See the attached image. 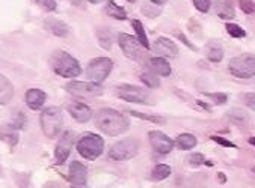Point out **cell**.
<instances>
[{"mask_svg": "<svg viewBox=\"0 0 255 188\" xmlns=\"http://www.w3.org/2000/svg\"><path fill=\"white\" fill-rule=\"evenodd\" d=\"M118 44L121 47L123 53L133 59V61H140V58L143 56V47L142 44L137 41V38L131 36V35H127V33H121L118 36Z\"/></svg>", "mask_w": 255, "mask_h": 188, "instance_id": "obj_9", "label": "cell"}, {"mask_svg": "<svg viewBox=\"0 0 255 188\" xmlns=\"http://www.w3.org/2000/svg\"><path fill=\"white\" fill-rule=\"evenodd\" d=\"M148 138H149L151 148L160 155L169 154L172 151V148H174L172 140L168 135H165L163 132H160V131H149Z\"/></svg>", "mask_w": 255, "mask_h": 188, "instance_id": "obj_12", "label": "cell"}, {"mask_svg": "<svg viewBox=\"0 0 255 188\" xmlns=\"http://www.w3.org/2000/svg\"><path fill=\"white\" fill-rule=\"evenodd\" d=\"M160 9L157 8V6H152V3L149 5V3H143L142 5V14L145 15V17H148V18H156V17H159L160 15Z\"/></svg>", "mask_w": 255, "mask_h": 188, "instance_id": "obj_30", "label": "cell"}, {"mask_svg": "<svg viewBox=\"0 0 255 188\" xmlns=\"http://www.w3.org/2000/svg\"><path fill=\"white\" fill-rule=\"evenodd\" d=\"M131 24H133V29H134V32H136V35H137V41L142 44L143 49H145V50L151 49V47H149V41H148V36H146V33H145V29H143L142 23H140L139 20H133Z\"/></svg>", "mask_w": 255, "mask_h": 188, "instance_id": "obj_24", "label": "cell"}, {"mask_svg": "<svg viewBox=\"0 0 255 188\" xmlns=\"http://www.w3.org/2000/svg\"><path fill=\"white\" fill-rule=\"evenodd\" d=\"M215 8L218 11V15L221 18H224V20H231L236 15L234 8H233V5L228 2V0H218V2L215 3Z\"/></svg>", "mask_w": 255, "mask_h": 188, "instance_id": "obj_21", "label": "cell"}, {"mask_svg": "<svg viewBox=\"0 0 255 188\" xmlns=\"http://www.w3.org/2000/svg\"><path fill=\"white\" fill-rule=\"evenodd\" d=\"M239 6L245 14H254L255 12V3L252 0H239Z\"/></svg>", "mask_w": 255, "mask_h": 188, "instance_id": "obj_33", "label": "cell"}, {"mask_svg": "<svg viewBox=\"0 0 255 188\" xmlns=\"http://www.w3.org/2000/svg\"><path fill=\"white\" fill-rule=\"evenodd\" d=\"M44 27L47 32H50L55 36H59V38H67L70 35V27L64 21L56 20V18H47L44 21Z\"/></svg>", "mask_w": 255, "mask_h": 188, "instance_id": "obj_17", "label": "cell"}, {"mask_svg": "<svg viewBox=\"0 0 255 188\" xmlns=\"http://www.w3.org/2000/svg\"><path fill=\"white\" fill-rule=\"evenodd\" d=\"M50 63H52L53 71L64 78H74L80 75L82 72V68L77 59H74L67 52H61V50L55 52L52 55V59H50Z\"/></svg>", "mask_w": 255, "mask_h": 188, "instance_id": "obj_2", "label": "cell"}, {"mask_svg": "<svg viewBox=\"0 0 255 188\" xmlns=\"http://www.w3.org/2000/svg\"><path fill=\"white\" fill-rule=\"evenodd\" d=\"M219 178H221V182H225V181H227V178H224L222 173H219Z\"/></svg>", "mask_w": 255, "mask_h": 188, "instance_id": "obj_42", "label": "cell"}, {"mask_svg": "<svg viewBox=\"0 0 255 188\" xmlns=\"http://www.w3.org/2000/svg\"><path fill=\"white\" fill-rule=\"evenodd\" d=\"M39 124L41 129L45 137L48 138H55L59 135L64 126V113L61 107H48L45 109L41 116H39Z\"/></svg>", "mask_w": 255, "mask_h": 188, "instance_id": "obj_3", "label": "cell"}, {"mask_svg": "<svg viewBox=\"0 0 255 188\" xmlns=\"http://www.w3.org/2000/svg\"><path fill=\"white\" fill-rule=\"evenodd\" d=\"M0 140L11 146H15L18 143V128L15 125H2L0 126Z\"/></svg>", "mask_w": 255, "mask_h": 188, "instance_id": "obj_20", "label": "cell"}, {"mask_svg": "<svg viewBox=\"0 0 255 188\" xmlns=\"http://www.w3.org/2000/svg\"><path fill=\"white\" fill-rule=\"evenodd\" d=\"M206 97H209L215 104L218 106H222L228 101V95L227 93H221V92H215V93H204Z\"/></svg>", "mask_w": 255, "mask_h": 188, "instance_id": "obj_31", "label": "cell"}, {"mask_svg": "<svg viewBox=\"0 0 255 188\" xmlns=\"http://www.w3.org/2000/svg\"><path fill=\"white\" fill-rule=\"evenodd\" d=\"M178 38H180V39H181V41H183L184 44H187V45L190 47L192 50H196V47H193V44H190V42H189V41H187V39L184 38V35H183V33H178Z\"/></svg>", "mask_w": 255, "mask_h": 188, "instance_id": "obj_39", "label": "cell"}, {"mask_svg": "<svg viewBox=\"0 0 255 188\" xmlns=\"http://www.w3.org/2000/svg\"><path fill=\"white\" fill-rule=\"evenodd\" d=\"M95 125L105 134L115 137L126 132L130 126V121L117 110L112 109H101L95 115Z\"/></svg>", "mask_w": 255, "mask_h": 188, "instance_id": "obj_1", "label": "cell"}, {"mask_svg": "<svg viewBox=\"0 0 255 188\" xmlns=\"http://www.w3.org/2000/svg\"><path fill=\"white\" fill-rule=\"evenodd\" d=\"M106 12H108V15H111L112 18H117V20H126L127 18V12L124 11V8L117 5L114 0H109L108 2Z\"/></svg>", "mask_w": 255, "mask_h": 188, "instance_id": "obj_23", "label": "cell"}, {"mask_svg": "<svg viewBox=\"0 0 255 188\" xmlns=\"http://www.w3.org/2000/svg\"><path fill=\"white\" fill-rule=\"evenodd\" d=\"M131 116H136L139 119H145V121H149V122H154V124H159V125H163L166 124V119H163L162 116H156V115H146V113H139V112H134L131 110L130 112Z\"/></svg>", "mask_w": 255, "mask_h": 188, "instance_id": "obj_28", "label": "cell"}, {"mask_svg": "<svg viewBox=\"0 0 255 188\" xmlns=\"http://www.w3.org/2000/svg\"><path fill=\"white\" fill-rule=\"evenodd\" d=\"M114 68V62L109 59V58H97L94 61H91L88 63V68H86V77L92 81V83H103L111 71Z\"/></svg>", "mask_w": 255, "mask_h": 188, "instance_id": "obj_6", "label": "cell"}, {"mask_svg": "<svg viewBox=\"0 0 255 188\" xmlns=\"http://www.w3.org/2000/svg\"><path fill=\"white\" fill-rule=\"evenodd\" d=\"M24 100H26V104H27L32 110H38V109H41V107L44 106L47 97H45V93H44L42 90H39V89H29V90L26 92Z\"/></svg>", "mask_w": 255, "mask_h": 188, "instance_id": "obj_18", "label": "cell"}, {"mask_svg": "<svg viewBox=\"0 0 255 188\" xmlns=\"http://www.w3.org/2000/svg\"><path fill=\"white\" fill-rule=\"evenodd\" d=\"M137 151H139V142L136 138L130 137V138H124L121 142L115 143L109 149V157L115 161H127L136 157Z\"/></svg>", "mask_w": 255, "mask_h": 188, "instance_id": "obj_7", "label": "cell"}, {"mask_svg": "<svg viewBox=\"0 0 255 188\" xmlns=\"http://www.w3.org/2000/svg\"><path fill=\"white\" fill-rule=\"evenodd\" d=\"M36 2L45 11H55L56 9V2H55V0H36Z\"/></svg>", "mask_w": 255, "mask_h": 188, "instance_id": "obj_35", "label": "cell"}, {"mask_svg": "<svg viewBox=\"0 0 255 188\" xmlns=\"http://www.w3.org/2000/svg\"><path fill=\"white\" fill-rule=\"evenodd\" d=\"M175 143H177V146H178L180 149H183V151H190V149H193V148L196 146L198 140H196L195 135H192V134H189V132H184V134H180V135L177 137Z\"/></svg>", "mask_w": 255, "mask_h": 188, "instance_id": "obj_22", "label": "cell"}, {"mask_svg": "<svg viewBox=\"0 0 255 188\" xmlns=\"http://www.w3.org/2000/svg\"><path fill=\"white\" fill-rule=\"evenodd\" d=\"M230 72L237 78H251L255 75V55L243 53L236 56L228 63Z\"/></svg>", "mask_w": 255, "mask_h": 188, "instance_id": "obj_5", "label": "cell"}, {"mask_svg": "<svg viewBox=\"0 0 255 188\" xmlns=\"http://www.w3.org/2000/svg\"><path fill=\"white\" fill-rule=\"evenodd\" d=\"M89 3H92V5H98V3H101V2H105V0H88Z\"/></svg>", "mask_w": 255, "mask_h": 188, "instance_id": "obj_41", "label": "cell"}, {"mask_svg": "<svg viewBox=\"0 0 255 188\" xmlns=\"http://www.w3.org/2000/svg\"><path fill=\"white\" fill-rule=\"evenodd\" d=\"M146 68L156 75H162V77L171 75V65L163 58H149L146 61Z\"/></svg>", "mask_w": 255, "mask_h": 188, "instance_id": "obj_16", "label": "cell"}, {"mask_svg": "<svg viewBox=\"0 0 255 188\" xmlns=\"http://www.w3.org/2000/svg\"><path fill=\"white\" fill-rule=\"evenodd\" d=\"M86 179H88V169L79 161H73L70 164L68 172V181L71 188H86Z\"/></svg>", "mask_w": 255, "mask_h": 188, "instance_id": "obj_13", "label": "cell"}, {"mask_svg": "<svg viewBox=\"0 0 255 188\" xmlns=\"http://www.w3.org/2000/svg\"><path fill=\"white\" fill-rule=\"evenodd\" d=\"M243 103L248 109L255 112V93H245L243 95Z\"/></svg>", "mask_w": 255, "mask_h": 188, "instance_id": "obj_36", "label": "cell"}, {"mask_svg": "<svg viewBox=\"0 0 255 188\" xmlns=\"http://www.w3.org/2000/svg\"><path fill=\"white\" fill-rule=\"evenodd\" d=\"M97 36H98L100 45L103 47V49H106V50H111L112 42H114L112 32H111L109 29H100V30L97 32Z\"/></svg>", "mask_w": 255, "mask_h": 188, "instance_id": "obj_25", "label": "cell"}, {"mask_svg": "<svg viewBox=\"0 0 255 188\" xmlns=\"http://www.w3.org/2000/svg\"><path fill=\"white\" fill-rule=\"evenodd\" d=\"M65 89L74 97H98L103 93V87L98 83H88V81H71L65 86Z\"/></svg>", "mask_w": 255, "mask_h": 188, "instance_id": "obj_10", "label": "cell"}, {"mask_svg": "<svg viewBox=\"0 0 255 188\" xmlns=\"http://www.w3.org/2000/svg\"><path fill=\"white\" fill-rule=\"evenodd\" d=\"M140 81L145 83L148 87H159L160 86V81L157 78V75L154 72H151V71H145L143 74H140Z\"/></svg>", "mask_w": 255, "mask_h": 188, "instance_id": "obj_27", "label": "cell"}, {"mask_svg": "<svg viewBox=\"0 0 255 188\" xmlns=\"http://www.w3.org/2000/svg\"><path fill=\"white\" fill-rule=\"evenodd\" d=\"M73 143H74V132L73 131H65L59 140V143L56 145V149H55V163L58 166L64 164L73 149Z\"/></svg>", "mask_w": 255, "mask_h": 188, "instance_id": "obj_11", "label": "cell"}, {"mask_svg": "<svg viewBox=\"0 0 255 188\" xmlns=\"http://www.w3.org/2000/svg\"><path fill=\"white\" fill-rule=\"evenodd\" d=\"M225 27H227L228 35L233 36V38H245V36H246V32H245L240 26H237V24H234V23H227Z\"/></svg>", "mask_w": 255, "mask_h": 188, "instance_id": "obj_29", "label": "cell"}, {"mask_svg": "<svg viewBox=\"0 0 255 188\" xmlns=\"http://www.w3.org/2000/svg\"><path fill=\"white\" fill-rule=\"evenodd\" d=\"M151 3H154V5H165L168 0H149Z\"/></svg>", "mask_w": 255, "mask_h": 188, "instance_id": "obj_40", "label": "cell"}, {"mask_svg": "<svg viewBox=\"0 0 255 188\" xmlns=\"http://www.w3.org/2000/svg\"><path fill=\"white\" fill-rule=\"evenodd\" d=\"M193 5L198 11L206 14V12H209V9L212 6V0H193Z\"/></svg>", "mask_w": 255, "mask_h": 188, "instance_id": "obj_34", "label": "cell"}, {"mask_svg": "<svg viewBox=\"0 0 255 188\" xmlns=\"http://www.w3.org/2000/svg\"><path fill=\"white\" fill-rule=\"evenodd\" d=\"M189 163L193 166H201L202 163H206V157H204L202 154H193V155H190Z\"/></svg>", "mask_w": 255, "mask_h": 188, "instance_id": "obj_38", "label": "cell"}, {"mask_svg": "<svg viewBox=\"0 0 255 188\" xmlns=\"http://www.w3.org/2000/svg\"><path fill=\"white\" fill-rule=\"evenodd\" d=\"M127 2H130V3H134V2H136V0H127Z\"/></svg>", "mask_w": 255, "mask_h": 188, "instance_id": "obj_44", "label": "cell"}, {"mask_svg": "<svg viewBox=\"0 0 255 188\" xmlns=\"http://www.w3.org/2000/svg\"><path fill=\"white\" fill-rule=\"evenodd\" d=\"M103 151H105V142L97 134H85L77 142V152L89 161L97 160L103 154Z\"/></svg>", "mask_w": 255, "mask_h": 188, "instance_id": "obj_4", "label": "cell"}, {"mask_svg": "<svg viewBox=\"0 0 255 188\" xmlns=\"http://www.w3.org/2000/svg\"><path fill=\"white\" fill-rule=\"evenodd\" d=\"M12 97H14V86H12V83L3 74H0V106L9 104Z\"/></svg>", "mask_w": 255, "mask_h": 188, "instance_id": "obj_19", "label": "cell"}, {"mask_svg": "<svg viewBox=\"0 0 255 188\" xmlns=\"http://www.w3.org/2000/svg\"><path fill=\"white\" fill-rule=\"evenodd\" d=\"M212 140H213V142H216V143H219L221 146H225V148H237L234 143L230 142V140H225V138H222L219 135H212Z\"/></svg>", "mask_w": 255, "mask_h": 188, "instance_id": "obj_37", "label": "cell"}, {"mask_svg": "<svg viewBox=\"0 0 255 188\" xmlns=\"http://www.w3.org/2000/svg\"><path fill=\"white\" fill-rule=\"evenodd\" d=\"M207 59L210 61V62H215V63H218V62H221L222 59H224V50L221 49V47H213V49L209 52V55H207Z\"/></svg>", "mask_w": 255, "mask_h": 188, "instance_id": "obj_32", "label": "cell"}, {"mask_svg": "<svg viewBox=\"0 0 255 188\" xmlns=\"http://www.w3.org/2000/svg\"><path fill=\"white\" fill-rule=\"evenodd\" d=\"M171 175V167L168 164H157L151 172V179L152 181H163Z\"/></svg>", "mask_w": 255, "mask_h": 188, "instance_id": "obj_26", "label": "cell"}, {"mask_svg": "<svg viewBox=\"0 0 255 188\" xmlns=\"http://www.w3.org/2000/svg\"><path fill=\"white\" fill-rule=\"evenodd\" d=\"M249 143L255 145V137H251V138H249Z\"/></svg>", "mask_w": 255, "mask_h": 188, "instance_id": "obj_43", "label": "cell"}, {"mask_svg": "<svg viewBox=\"0 0 255 188\" xmlns=\"http://www.w3.org/2000/svg\"><path fill=\"white\" fill-rule=\"evenodd\" d=\"M152 50H154L157 55H160L162 58H168V59H175L178 55L177 44L168 38H157L154 45H152Z\"/></svg>", "mask_w": 255, "mask_h": 188, "instance_id": "obj_14", "label": "cell"}, {"mask_svg": "<svg viewBox=\"0 0 255 188\" xmlns=\"http://www.w3.org/2000/svg\"><path fill=\"white\" fill-rule=\"evenodd\" d=\"M67 110L70 112V115L80 124H86L91 118H92V112L91 109L79 101H71L67 104Z\"/></svg>", "mask_w": 255, "mask_h": 188, "instance_id": "obj_15", "label": "cell"}, {"mask_svg": "<svg viewBox=\"0 0 255 188\" xmlns=\"http://www.w3.org/2000/svg\"><path fill=\"white\" fill-rule=\"evenodd\" d=\"M117 95L127 101V103H134V104H143L148 100V92L140 87V86H133V84H121L115 89Z\"/></svg>", "mask_w": 255, "mask_h": 188, "instance_id": "obj_8", "label": "cell"}]
</instances>
